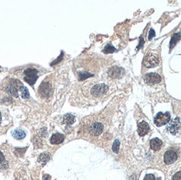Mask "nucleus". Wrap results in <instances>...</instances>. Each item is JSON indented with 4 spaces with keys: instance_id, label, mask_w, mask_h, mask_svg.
I'll use <instances>...</instances> for the list:
<instances>
[{
    "instance_id": "39448f33",
    "label": "nucleus",
    "mask_w": 181,
    "mask_h": 180,
    "mask_svg": "<svg viewBox=\"0 0 181 180\" xmlns=\"http://www.w3.org/2000/svg\"><path fill=\"white\" fill-rule=\"evenodd\" d=\"M145 80L149 85H153L161 81V77L155 73H149L145 76Z\"/></svg>"
},
{
    "instance_id": "393cba45",
    "label": "nucleus",
    "mask_w": 181,
    "mask_h": 180,
    "mask_svg": "<svg viewBox=\"0 0 181 180\" xmlns=\"http://www.w3.org/2000/svg\"><path fill=\"white\" fill-rule=\"evenodd\" d=\"M4 162V155L3 154V153L0 151V163Z\"/></svg>"
},
{
    "instance_id": "aec40b11",
    "label": "nucleus",
    "mask_w": 181,
    "mask_h": 180,
    "mask_svg": "<svg viewBox=\"0 0 181 180\" xmlns=\"http://www.w3.org/2000/svg\"><path fill=\"white\" fill-rule=\"evenodd\" d=\"M119 140H115L114 144H113V151L115 153H119Z\"/></svg>"
},
{
    "instance_id": "9d476101",
    "label": "nucleus",
    "mask_w": 181,
    "mask_h": 180,
    "mask_svg": "<svg viewBox=\"0 0 181 180\" xmlns=\"http://www.w3.org/2000/svg\"><path fill=\"white\" fill-rule=\"evenodd\" d=\"M64 140V137L63 134H54L50 139V142L53 144H59L63 143Z\"/></svg>"
},
{
    "instance_id": "9b49d317",
    "label": "nucleus",
    "mask_w": 181,
    "mask_h": 180,
    "mask_svg": "<svg viewBox=\"0 0 181 180\" xmlns=\"http://www.w3.org/2000/svg\"><path fill=\"white\" fill-rule=\"evenodd\" d=\"M12 134H13V137L15 139L18 140L23 139L25 138V136H26V133L23 131V129H20V128H17V129L13 130Z\"/></svg>"
},
{
    "instance_id": "7ed1b4c3",
    "label": "nucleus",
    "mask_w": 181,
    "mask_h": 180,
    "mask_svg": "<svg viewBox=\"0 0 181 180\" xmlns=\"http://www.w3.org/2000/svg\"><path fill=\"white\" fill-rule=\"evenodd\" d=\"M144 64L147 68H154L159 64V57L157 53H148L144 59Z\"/></svg>"
},
{
    "instance_id": "bb28decb",
    "label": "nucleus",
    "mask_w": 181,
    "mask_h": 180,
    "mask_svg": "<svg viewBox=\"0 0 181 180\" xmlns=\"http://www.w3.org/2000/svg\"><path fill=\"white\" fill-rule=\"evenodd\" d=\"M1 121H2V115H1V113H0V123H1Z\"/></svg>"
},
{
    "instance_id": "b1692460",
    "label": "nucleus",
    "mask_w": 181,
    "mask_h": 180,
    "mask_svg": "<svg viewBox=\"0 0 181 180\" xmlns=\"http://www.w3.org/2000/svg\"><path fill=\"white\" fill-rule=\"evenodd\" d=\"M155 35V32H154V29H151L150 31H149V39L150 40L152 38L154 37Z\"/></svg>"
},
{
    "instance_id": "20e7f679",
    "label": "nucleus",
    "mask_w": 181,
    "mask_h": 180,
    "mask_svg": "<svg viewBox=\"0 0 181 180\" xmlns=\"http://www.w3.org/2000/svg\"><path fill=\"white\" fill-rule=\"evenodd\" d=\"M167 129L172 134H178L180 130V118H175L173 121L169 123V124L167 127Z\"/></svg>"
},
{
    "instance_id": "6ab92c4d",
    "label": "nucleus",
    "mask_w": 181,
    "mask_h": 180,
    "mask_svg": "<svg viewBox=\"0 0 181 180\" xmlns=\"http://www.w3.org/2000/svg\"><path fill=\"white\" fill-rule=\"evenodd\" d=\"M115 51H116V49L110 44L106 45L105 48H104V50H103V52L105 53H112L115 52Z\"/></svg>"
},
{
    "instance_id": "412c9836",
    "label": "nucleus",
    "mask_w": 181,
    "mask_h": 180,
    "mask_svg": "<svg viewBox=\"0 0 181 180\" xmlns=\"http://www.w3.org/2000/svg\"><path fill=\"white\" fill-rule=\"evenodd\" d=\"M26 151V148H22V149H20V148H17L16 149V153H17L18 156H22L23 153H24V152Z\"/></svg>"
},
{
    "instance_id": "dca6fc26",
    "label": "nucleus",
    "mask_w": 181,
    "mask_h": 180,
    "mask_svg": "<svg viewBox=\"0 0 181 180\" xmlns=\"http://www.w3.org/2000/svg\"><path fill=\"white\" fill-rule=\"evenodd\" d=\"M50 159V155L48 153H42L40 156L39 157V163H42V164H45V163Z\"/></svg>"
},
{
    "instance_id": "f3484780",
    "label": "nucleus",
    "mask_w": 181,
    "mask_h": 180,
    "mask_svg": "<svg viewBox=\"0 0 181 180\" xmlns=\"http://www.w3.org/2000/svg\"><path fill=\"white\" fill-rule=\"evenodd\" d=\"M180 34H179V33H178V34H175V35L172 37V39H171V41H170V43H169L170 49H172V48H173L175 46V44L177 43L178 40L180 39Z\"/></svg>"
},
{
    "instance_id": "4468645a",
    "label": "nucleus",
    "mask_w": 181,
    "mask_h": 180,
    "mask_svg": "<svg viewBox=\"0 0 181 180\" xmlns=\"http://www.w3.org/2000/svg\"><path fill=\"white\" fill-rule=\"evenodd\" d=\"M49 90H50V86L48 83H42V85L40 86L39 88V92L43 96H47L48 93H49Z\"/></svg>"
},
{
    "instance_id": "a211bd4d",
    "label": "nucleus",
    "mask_w": 181,
    "mask_h": 180,
    "mask_svg": "<svg viewBox=\"0 0 181 180\" xmlns=\"http://www.w3.org/2000/svg\"><path fill=\"white\" fill-rule=\"evenodd\" d=\"M20 91H21V95H22V98L24 99H29V93L27 89V88L24 87V86H21L20 87Z\"/></svg>"
},
{
    "instance_id": "1a4fd4ad",
    "label": "nucleus",
    "mask_w": 181,
    "mask_h": 180,
    "mask_svg": "<svg viewBox=\"0 0 181 180\" xmlns=\"http://www.w3.org/2000/svg\"><path fill=\"white\" fill-rule=\"evenodd\" d=\"M149 131V126L146 122H141L138 125V133L140 136H145Z\"/></svg>"
},
{
    "instance_id": "6e6552de",
    "label": "nucleus",
    "mask_w": 181,
    "mask_h": 180,
    "mask_svg": "<svg viewBox=\"0 0 181 180\" xmlns=\"http://www.w3.org/2000/svg\"><path fill=\"white\" fill-rule=\"evenodd\" d=\"M103 129H104V126H103L101 123H93V125L90 127L89 132L93 134V135L97 136V135H99V134L103 132Z\"/></svg>"
},
{
    "instance_id": "5701e85b",
    "label": "nucleus",
    "mask_w": 181,
    "mask_h": 180,
    "mask_svg": "<svg viewBox=\"0 0 181 180\" xmlns=\"http://www.w3.org/2000/svg\"><path fill=\"white\" fill-rule=\"evenodd\" d=\"M180 172H178L177 174H175L173 177V180H181L180 179Z\"/></svg>"
},
{
    "instance_id": "423d86ee",
    "label": "nucleus",
    "mask_w": 181,
    "mask_h": 180,
    "mask_svg": "<svg viewBox=\"0 0 181 180\" xmlns=\"http://www.w3.org/2000/svg\"><path fill=\"white\" fill-rule=\"evenodd\" d=\"M108 90V87L105 84H97L95 86H93L91 89V93L93 96L99 97L103 94H105Z\"/></svg>"
},
{
    "instance_id": "2eb2a0df",
    "label": "nucleus",
    "mask_w": 181,
    "mask_h": 180,
    "mask_svg": "<svg viewBox=\"0 0 181 180\" xmlns=\"http://www.w3.org/2000/svg\"><path fill=\"white\" fill-rule=\"evenodd\" d=\"M75 121V117L72 114H65L64 116V123L67 125H71Z\"/></svg>"
},
{
    "instance_id": "f257e3e1",
    "label": "nucleus",
    "mask_w": 181,
    "mask_h": 180,
    "mask_svg": "<svg viewBox=\"0 0 181 180\" xmlns=\"http://www.w3.org/2000/svg\"><path fill=\"white\" fill-rule=\"evenodd\" d=\"M38 73L39 71L35 69H28L24 71V81H26L30 85H34L35 82L38 79Z\"/></svg>"
},
{
    "instance_id": "a878e982",
    "label": "nucleus",
    "mask_w": 181,
    "mask_h": 180,
    "mask_svg": "<svg viewBox=\"0 0 181 180\" xmlns=\"http://www.w3.org/2000/svg\"><path fill=\"white\" fill-rule=\"evenodd\" d=\"M51 179V178H50V176L49 175H44V177H43V180H50Z\"/></svg>"
},
{
    "instance_id": "ddd939ff",
    "label": "nucleus",
    "mask_w": 181,
    "mask_h": 180,
    "mask_svg": "<svg viewBox=\"0 0 181 180\" xmlns=\"http://www.w3.org/2000/svg\"><path fill=\"white\" fill-rule=\"evenodd\" d=\"M162 146V141L159 139H153L150 140V148L153 150L157 151Z\"/></svg>"
},
{
    "instance_id": "f8f14e48",
    "label": "nucleus",
    "mask_w": 181,
    "mask_h": 180,
    "mask_svg": "<svg viewBox=\"0 0 181 180\" xmlns=\"http://www.w3.org/2000/svg\"><path fill=\"white\" fill-rule=\"evenodd\" d=\"M5 91L8 94L13 95L14 97H18V89L16 86L13 83H9L7 87L5 88Z\"/></svg>"
},
{
    "instance_id": "4be33fe9",
    "label": "nucleus",
    "mask_w": 181,
    "mask_h": 180,
    "mask_svg": "<svg viewBox=\"0 0 181 180\" xmlns=\"http://www.w3.org/2000/svg\"><path fill=\"white\" fill-rule=\"evenodd\" d=\"M144 180H155V177L154 174H146Z\"/></svg>"
},
{
    "instance_id": "0eeeda50",
    "label": "nucleus",
    "mask_w": 181,
    "mask_h": 180,
    "mask_svg": "<svg viewBox=\"0 0 181 180\" xmlns=\"http://www.w3.org/2000/svg\"><path fill=\"white\" fill-rule=\"evenodd\" d=\"M163 160L166 164L174 163L177 160V153L173 150H169L164 153Z\"/></svg>"
},
{
    "instance_id": "f03ea898",
    "label": "nucleus",
    "mask_w": 181,
    "mask_h": 180,
    "mask_svg": "<svg viewBox=\"0 0 181 180\" xmlns=\"http://www.w3.org/2000/svg\"><path fill=\"white\" fill-rule=\"evenodd\" d=\"M169 121H170V113L169 112H166L164 113H157V115L154 117V124L158 127H161L163 125H165Z\"/></svg>"
}]
</instances>
